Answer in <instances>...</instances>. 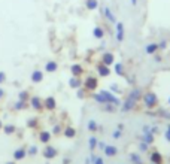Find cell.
I'll use <instances>...</instances> for the list:
<instances>
[{
    "mask_svg": "<svg viewBox=\"0 0 170 164\" xmlns=\"http://www.w3.org/2000/svg\"><path fill=\"white\" fill-rule=\"evenodd\" d=\"M142 99V91L139 90V88H133V90H130V93H128L127 99L121 103V112L122 113H127L130 111H133L134 107H136L137 102Z\"/></svg>",
    "mask_w": 170,
    "mask_h": 164,
    "instance_id": "cell-1",
    "label": "cell"
},
{
    "mask_svg": "<svg viewBox=\"0 0 170 164\" xmlns=\"http://www.w3.org/2000/svg\"><path fill=\"white\" fill-rule=\"evenodd\" d=\"M142 102L149 111H152L154 107L158 106V97H157V94L154 91H148V93L142 94Z\"/></svg>",
    "mask_w": 170,
    "mask_h": 164,
    "instance_id": "cell-2",
    "label": "cell"
},
{
    "mask_svg": "<svg viewBox=\"0 0 170 164\" xmlns=\"http://www.w3.org/2000/svg\"><path fill=\"white\" fill-rule=\"evenodd\" d=\"M99 93H100V94L106 99V102H108V103L113 104L115 107H117V106H121V103H122V100H121L119 97H117V95L113 94L112 91H109V90H100Z\"/></svg>",
    "mask_w": 170,
    "mask_h": 164,
    "instance_id": "cell-3",
    "label": "cell"
},
{
    "mask_svg": "<svg viewBox=\"0 0 170 164\" xmlns=\"http://www.w3.org/2000/svg\"><path fill=\"white\" fill-rule=\"evenodd\" d=\"M99 88V79L96 76H88L84 81V90L87 91H96Z\"/></svg>",
    "mask_w": 170,
    "mask_h": 164,
    "instance_id": "cell-4",
    "label": "cell"
},
{
    "mask_svg": "<svg viewBox=\"0 0 170 164\" xmlns=\"http://www.w3.org/2000/svg\"><path fill=\"white\" fill-rule=\"evenodd\" d=\"M124 36H125V30H124V24L122 23H115V37L118 42H122L124 40Z\"/></svg>",
    "mask_w": 170,
    "mask_h": 164,
    "instance_id": "cell-5",
    "label": "cell"
},
{
    "mask_svg": "<svg viewBox=\"0 0 170 164\" xmlns=\"http://www.w3.org/2000/svg\"><path fill=\"white\" fill-rule=\"evenodd\" d=\"M96 70H97L99 76H102V78H108V76H111V69H109L108 66H104L103 63H99V64L96 66Z\"/></svg>",
    "mask_w": 170,
    "mask_h": 164,
    "instance_id": "cell-6",
    "label": "cell"
},
{
    "mask_svg": "<svg viewBox=\"0 0 170 164\" xmlns=\"http://www.w3.org/2000/svg\"><path fill=\"white\" fill-rule=\"evenodd\" d=\"M102 63L104 66H113L115 64V57H113V54L112 52H104L102 55Z\"/></svg>",
    "mask_w": 170,
    "mask_h": 164,
    "instance_id": "cell-7",
    "label": "cell"
},
{
    "mask_svg": "<svg viewBox=\"0 0 170 164\" xmlns=\"http://www.w3.org/2000/svg\"><path fill=\"white\" fill-rule=\"evenodd\" d=\"M149 161H151L152 164H163L161 152H158V151H152L151 155H149Z\"/></svg>",
    "mask_w": 170,
    "mask_h": 164,
    "instance_id": "cell-8",
    "label": "cell"
},
{
    "mask_svg": "<svg viewBox=\"0 0 170 164\" xmlns=\"http://www.w3.org/2000/svg\"><path fill=\"white\" fill-rule=\"evenodd\" d=\"M103 14H104V17L108 18V21L109 23H117V17H115V14L112 12V9L109 8V6H104V9H103Z\"/></svg>",
    "mask_w": 170,
    "mask_h": 164,
    "instance_id": "cell-9",
    "label": "cell"
},
{
    "mask_svg": "<svg viewBox=\"0 0 170 164\" xmlns=\"http://www.w3.org/2000/svg\"><path fill=\"white\" fill-rule=\"evenodd\" d=\"M43 157L48 158V160L55 158V157H57V149H55L54 146H46L45 148V151H43Z\"/></svg>",
    "mask_w": 170,
    "mask_h": 164,
    "instance_id": "cell-10",
    "label": "cell"
},
{
    "mask_svg": "<svg viewBox=\"0 0 170 164\" xmlns=\"http://www.w3.org/2000/svg\"><path fill=\"white\" fill-rule=\"evenodd\" d=\"M43 106L48 109V111H54L57 107V103H55V99L54 97H46L45 102H43Z\"/></svg>",
    "mask_w": 170,
    "mask_h": 164,
    "instance_id": "cell-11",
    "label": "cell"
},
{
    "mask_svg": "<svg viewBox=\"0 0 170 164\" xmlns=\"http://www.w3.org/2000/svg\"><path fill=\"white\" fill-rule=\"evenodd\" d=\"M103 152H104V155L106 157H115L117 154H118V148L111 146V145H106L104 149H103Z\"/></svg>",
    "mask_w": 170,
    "mask_h": 164,
    "instance_id": "cell-12",
    "label": "cell"
},
{
    "mask_svg": "<svg viewBox=\"0 0 170 164\" xmlns=\"http://www.w3.org/2000/svg\"><path fill=\"white\" fill-rule=\"evenodd\" d=\"M70 72H72V76H81L82 73H84V69H82V66L81 64H72L70 66Z\"/></svg>",
    "mask_w": 170,
    "mask_h": 164,
    "instance_id": "cell-13",
    "label": "cell"
},
{
    "mask_svg": "<svg viewBox=\"0 0 170 164\" xmlns=\"http://www.w3.org/2000/svg\"><path fill=\"white\" fill-rule=\"evenodd\" d=\"M30 104H32V107L33 109H36V111H40L43 106V102L39 99V97H32L30 99Z\"/></svg>",
    "mask_w": 170,
    "mask_h": 164,
    "instance_id": "cell-14",
    "label": "cell"
},
{
    "mask_svg": "<svg viewBox=\"0 0 170 164\" xmlns=\"http://www.w3.org/2000/svg\"><path fill=\"white\" fill-rule=\"evenodd\" d=\"M157 51H158V43H149V45H146V48H145V52L149 54V55L157 54Z\"/></svg>",
    "mask_w": 170,
    "mask_h": 164,
    "instance_id": "cell-15",
    "label": "cell"
},
{
    "mask_svg": "<svg viewBox=\"0 0 170 164\" xmlns=\"http://www.w3.org/2000/svg\"><path fill=\"white\" fill-rule=\"evenodd\" d=\"M93 36L96 37V39H99V40H102L103 37H104V30H103L102 27H94V30H93Z\"/></svg>",
    "mask_w": 170,
    "mask_h": 164,
    "instance_id": "cell-16",
    "label": "cell"
},
{
    "mask_svg": "<svg viewBox=\"0 0 170 164\" xmlns=\"http://www.w3.org/2000/svg\"><path fill=\"white\" fill-rule=\"evenodd\" d=\"M113 72H115V75H118V76H124L125 72H124L122 63H115V64H113Z\"/></svg>",
    "mask_w": 170,
    "mask_h": 164,
    "instance_id": "cell-17",
    "label": "cell"
},
{
    "mask_svg": "<svg viewBox=\"0 0 170 164\" xmlns=\"http://www.w3.org/2000/svg\"><path fill=\"white\" fill-rule=\"evenodd\" d=\"M81 84H82V82H81V79L78 78V76H72V78L69 79V85L72 86L73 90H78V88L81 86Z\"/></svg>",
    "mask_w": 170,
    "mask_h": 164,
    "instance_id": "cell-18",
    "label": "cell"
},
{
    "mask_svg": "<svg viewBox=\"0 0 170 164\" xmlns=\"http://www.w3.org/2000/svg\"><path fill=\"white\" fill-rule=\"evenodd\" d=\"M51 134H52L51 131H46V130H45V131H42V133L39 134V140H40L42 143H48V142L51 140Z\"/></svg>",
    "mask_w": 170,
    "mask_h": 164,
    "instance_id": "cell-19",
    "label": "cell"
},
{
    "mask_svg": "<svg viewBox=\"0 0 170 164\" xmlns=\"http://www.w3.org/2000/svg\"><path fill=\"white\" fill-rule=\"evenodd\" d=\"M26 155H27V151L24 148H19V149H17L14 152V160H23Z\"/></svg>",
    "mask_w": 170,
    "mask_h": 164,
    "instance_id": "cell-20",
    "label": "cell"
},
{
    "mask_svg": "<svg viewBox=\"0 0 170 164\" xmlns=\"http://www.w3.org/2000/svg\"><path fill=\"white\" fill-rule=\"evenodd\" d=\"M57 69H58V64H57L55 61H48V63L45 64V70H46V72H49V73L55 72Z\"/></svg>",
    "mask_w": 170,
    "mask_h": 164,
    "instance_id": "cell-21",
    "label": "cell"
},
{
    "mask_svg": "<svg viewBox=\"0 0 170 164\" xmlns=\"http://www.w3.org/2000/svg\"><path fill=\"white\" fill-rule=\"evenodd\" d=\"M87 128L90 130V131H99V130H103L102 127H99V124H97V122L94 121V120H90V121H88V125H87Z\"/></svg>",
    "mask_w": 170,
    "mask_h": 164,
    "instance_id": "cell-22",
    "label": "cell"
},
{
    "mask_svg": "<svg viewBox=\"0 0 170 164\" xmlns=\"http://www.w3.org/2000/svg\"><path fill=\"white\" fill-rule=\"evenodd\" d=\"M43 79V73L40 70H34L33 73H32V81L33 82H40Z\"/></svg>",
    "mask_w": 170,
    "mask_h": 164,
    "instance_id": "cell-23",
    "label": "cell"
},
{
    "mask_svg": "<svg viewBox=\"0 0 170 164\" xmlns=\"http://www.w3.org/2000/svg\"><path fill=\"white\" fill-rule=\"evenodd\" d=\"M64 136H66V137H69V139L75 137V136H76V130L73 128V127H70V125H69V127H66V128H64Z\"/></svg>",
    "mask_w": 170,
    "mask_h": 164,
    "instance_id": "cell-24",
    "label": "cell"
},
{
    "mask_svg": "<svg viewBox=\"0 0 170 164\" xmlns=\"http://www.w3.org/2000/svg\"><path fill=\"white\" fill-rule=\"evenodd\" d=\"M130 160H131V163L133 164H142L143 163L142 158H140V155H139L137 152H131V154H130Z\"/></svg>",
    "mask_w": 170,
    "mask_h": 164,
    "instance_id": "cell-25",
    "label": "cell"
},
{
    "mask_svg": "<svg viewBox=\"0 0 170 164\" xmlns=\"http://www.w3.org/2000/svg\"><path fill=\"white\" fill-rule=\"evenodd\" d=\"M85 6L90 9V11H94V9L99 8V2L97 0H87L85 2Z\"/></svg>",
    "mask_w": 170,
    "mask_h": 164,
    "instance_id": "cell-26",
    "label": "cell"
},
{
    "mask_svg": "<svg viewBox=\"0 0 170 164\" xmlns=\"http://www.w3.org/2000/svg\"><path fill=\"white\" fill-rule=\"evenodd\" d=\"M97 143H99V140L96 136H91V137L88 139V146H90V151H94L96 148H97Z\"/></svg>",
    "mask_w": 170,
    "mask_h": 164,
    "instance_id": "cell-27",
    "label": "cell"
},
{
    "mask_svg": "<svg viewBox=\"0 0 170 164\" xmlns=\"http://www.w3.org/2000/svg\"><path fill=\"white\" fill-rule=\"evenodd\" d=\"M93 97H94V100H96V102H97L99 104H108L106 99H104V97H103V95L100 94V93H96V94H94Z\"/></svg>",
    "mask_w": 170,
    "mask_h": 164,
    "instance_id": "cell-28",
    "label": "cell"
},
{
    "mask_svg": "<svg viewBox=\"0 0 170 164\" xmlns=\"http://www.w3.org/2000/svg\"><path fill=\"white\" fill-rule=\"evenodd\" d=\"M3 131H5V134H12V133H15V125H12V124L3 125Z\"/></svg>",
    "mask_w": 170,
    "mask_h": 164,
    "instance_id": "cell-29",
    "label": "cell"
},
{
    "mask_svg": "<svg viewBox=\"0 0 170 164\" xmlns=\"http://www.w3.org/2000/svg\"><path fill=\"white\" fill-rule=\"evenodd\" d=\"M26 107V102H23V100H18L17 103L14 104V109L15 111H21V109H24Z\"/></svg>",
    "mask_w": 170,
    "mask_h": 164,
    "instance_id": "cell-30",
    "label": "cell"
},
{
    "mask_svg": "<svg viewBox=\"0 0 170 164\" xmlns=\"http://www.w3.org/2000/svg\"><path fill=\"white\" fill-rule=\"evenodd\" d=\"M148 148H149V145H148L146 142H143V140H140V145H139V151H140V152H146V151H148Z\"/></svg>",
    "mask_w": 170,
    "mask_h": 164,
    "instance_id": "cell-31",
    "label": "cell"
},
{
    "mask_svg": "<svg viewBox=\"0 0 170 164\" xmlns=\"http://www.w3.org/2000/svg\"><path fill=\"white\" fill-rule=\"evenodd\" d=\"M121 136H122V130H113L112 131V137L113 139H121Z\"/></svg>",
    "mask_w": 170,
    "mask_h": 164,
    "instance_id": "cell-32",
    "label": "cell"
},
{
    "mask_svg": "<svg viewBox=\"0 0 170 164\" xmlns=\"http://www.w3.org/2000/svg\"><path fill=\"white\" fill-rule=\"evenodd\" d=\"M27 125H28V127H32V128L37 127V120H36V118H30V120L27 121Z\"/></svg>",
    "mask_w": 170,
    "mask_h": 164,
    "instance_id": "cell-33",
    "label": "cell"
},
{
    "mask_svg": "<svg viewBox=\"0 0 170 164\" xmlns=\"http://www.w3.org/2000/svg\"><path fill=\"white\" fill-rule=\"evenodd\" d=\"M109 91H112V93H121V90H119L118 84H111V86H109Z\"/></svg>",
    "mask_w": 170,
    "mask_h": 164,
    "instance_id": "cell-34",
    "label": "cell"
},
{
    "mask_svg": "<svg viewBox=\"0 0 170 164\" xmlns=\"http://www.w3.org/2000/svg\"><path fill=\"white\" fill-rule=\"evenodd\" d=\"M91 160H93V164H104L102 157H91Z\"/></svg>",
    "mask_w": 170,
    "mask_h": 164,
    "instance_id": "cell-35",
    "label": "cell"
},
{
    "mask_svg": "<svg viewBox=\"0 0 170 164\" xmlns=\"http://www.w3.org/2000/svg\"><path fill=\"white\" fill-rule=\"evenodd\" d=\"M166 48H167V40H166V39H163L161 42L158 43V49H161V51H164Z\"/></svg>",
    "mask_w": 170,
    "mask_h": 164,
    "instance_id": "cell-36",
    "label": "cell"
},
{
    "mask_svg": "<svg viewBox=\"0 0 170 164\" xmlns=\"http://www.w3.org/2000/svg\"><path fill=\"white\" fill-rule=\"evenodd\" d=\"M18 97H19V100H23V102H26L27 99H28V94H27V91H21V93L18 94Z\"/></svg>",
    "mask_w": 170,
    "mask_h": 164,
    "instance_id": "cell-37",
    "label": "cell"
},
{
    "mask_svg": "<svg viewBox=\"0 0 170 164\" xmlns=\"http://www.w3.org/2000/svg\"><path fill=\"white\" fill-rule=\"evenodd\" d=\"M164 137L167 142H170V124L167 125V128H166V133H164Z\"/></svg>",
    "mask_w": 170,
    "mask_h": 164,
    "instance_id": "cell-38",
    "label": "cell"
},
{
    "mask_svg": "<svg viewBox=\"0 0 170 164\" xmlns=\"http://www.w3.org/2000/svg\"><path fill=\"white\" fill-rule=\"evenodd\" d=\"M28 154H30V155L37 154V146H30V149H28Z\"/></svg>",
    "mask_w": 170,
    "mask_h": 164,
    "instance_id": "cell-39",
    "label": "cell"
},
{
    "mask_svg": "<svg viewBox=\"0 0 170 164\" xmlns=\"http://www.w3.org/2000/svg\"><path fill=\"white\" fill-rule=\"evenodd\" d=\"M160 116H164V118H167V120H170V115H169V112H166V111H160Z\"/></svg>",
    "mask_w": 170,
    "mask_h": 164,
    "instance_id": "cell-40",
    "label": "cell"
},
{
    "mask_svg": "<svg viewBox=\"0 0 170 164\" xmlns=\"http://www.w3.org/2000/svg\"><path fill=\"white\" fill-rule=\"evenodd\" d=\"M104 109H106V111H108V112H113V109H115V106H113V104H106V107H104Z\"/></svg>",
    "mask_w": 170,
    "mask_h": 164,
    "instance_id": "cell-41",
    "label": "cell"
},
{
    "mask_svg": "<svg viewBox=\"0 0 170 164\" xmlns=\"http://www.w3.org/2000/svg\"><path fill=\"white\" fill-rule=\"evenodd\" d=\"M76 95H78V97H79V99H84V95H85L84 90H79V88H78V93H76Z\"/></svg>",
    "mask_w": 170,
    "mask_h": 164,
    "instance_id": "cell-42",
    "label": "cell"
},
{
    "mask_svg": "<svg viewBox=\"0 0 170 164\" xmlns=\"http://www.w3.org/2000/svg\"><path fill=\"white\" fill-rule=\"evenodd\" d=\"M60 131H61V127H60V125H55V127L52 128V133H54V134H58Z\"/></svg>",
    "mask_w": 170,
    "mask_h": 164,
    "instance_id": "cell-43",
    "label": "cell"
},
{
    "mask_svg": "<svg viewBox=\"0 0 170 164\" xmlns=\"http://www.w3.org/2000/svg\"><path fill=\"white\" fill-rule=\"evenodd\" d=\"M149 130H151V133H154V134H157V133H158V127H157V125H152V127H149Z\"/></svg>",
    "mask_w": 170,
    "mask_h": 164,
    "instance_id": "cell-44",
    "label": "cell"
},
{
    "mask_svg": "<svg viewBox=\"0 0 170 164\" xmlns=\"http://www.w3.org/2000/svg\"><path fill=\"white\" fill-rule=\"evenodd\" d=\"M5 79H6V75H5L3 72H0V84H2V82H3Z\"/></svg>",
    "mask_w": 170,
    "mask_h": 164,
    "instance_id": "cell-45",
    "label": "cell"
},
{
    "mask_svg": "<svg viewBox=\"0 0 170 164\" xmlns=\"http://www.w3.org/2000/svg\"><path fill=\"white\" fill-rule=\"evenodd\" d=\"M97 146H99L103 151V149H104V146H106V143H104V142H99V143H97Z\"/></svg>",
    "mask_w": 170,
    "mask_h": 164,
    "instance_id": "cell-46",
    "label": "cell"
},
{
    "mask_svg": "<svg viewBox=\"0 0 170 164\" xmlns=\"http://www.w3.org/2000/svg\"><path fill=\"white\" fill-rule=\"evenodd\" d=\"M3 95H5V90H3V88H0V99H2Z\"/></svg>",
    "mask_w": 170,
    "mask_h": 164,
    "instance_id": "cell-47",
    "label": "cell"
},
{
    "mask_svg": "<svg viewBox=\"0 0 170 164\" xmlns=\"http://www.w3.org/2000/svg\"><path fill=\"white\" fill-rule=\"evenodd\" d=\"M118 130H124V124H118V127H117Z\"/></svg>",
    "mask_w": 170,
    "mask_h": 164,
    "instance_id": "cell-48",
    "label": "cell"
},
{
    "mask_svg": "<svg viewBox=\"0 0 170 164\" xmlns=\"http://www.w3.org/2000/svg\"><path fill=\"white\" fill-rule=\"evenodd\" d=\"M130 2H131V5H133V6H137V0H130Z\"/></svg>",
    "mask_w": 170,
    "mask_h": 164,
    "instance_id": "cell-49",
    "label": "cell"
},
{
    "mask_svg": "<svg viewBox=\"0 0 170 164\" xmlns=\"http://www.w3.org/2000/svg\"><path fill=\"white\" fill-rule=\"evenodd\" d=\"M2 127H3V124H2V121H0V128H2Z\"/></svg>",
    "mask_w": 170,
    "mask_h": 164,
    "instance_id": "cell-50",
    "label": "cell"
},
{
    "mask_svg": "<svg viewBox=\"0 0 170 164\" xmlns=\"http://www.w3.org/2000/svg\"><path fill=\"white\" fill-rule=\"evenodd\" d=\"M85 164H90V160H87V163H85Z\"/></svg>",
    "mask_w": 170,
    "mask_h": 164,
    "instance_id": "cell-51",
    "label": "cell"
},
{
    "mask_svg": "<svg viewBox=\"0 0 170 164\" xmlns=\"http://www.w3.org/2000/svg\"><path fill=\"white\" fill-rule=\"evenodd\" d=\"M167 102H169V104H170V97H169V100H167Z\"/></svg>",
    "mask_w": 170,
    "mask_h": 164,
    "instance_id": "cell-52",
    "label": "cell"
},
{
    "mask_svg": "<svg viewBox=\"0 0 170 164\" xmlns=\"http://www.w3.org/2000/svg\"><path fill=\"white\" fill-rule=\"evenodd\" d=\"M6 164H14V163H6Z\"/></svg>",
    "mask_w": 170,
    "mask_h": 164,
    "instance_id": "cell-53",
    "label": "cell"
},
{
    "mask_svg": "<svg viewBox=\"0 0 170 164\" xmlns=\"http://www.w3.org/2000/svg\"><path fill=\"white\" fill-rule=\"evenodd\" d=\"M151 164H152V163H151Z\"/></svg>",
    "mask_w": 170,
    "mask_h": 164,
    "instance_id": "cell-54",
    "label": "cell"
}]
</instances>
